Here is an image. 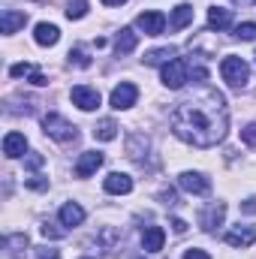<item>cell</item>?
<instances>
[{
    "instance_id": "1",
    "label": "cell",
    "mask_w": 256,
    "mask_h": 259,
    "mask_svg": "<svg viewBox=\"0 0 256 259\" xmlns=\"http://www.w3.org/2000/svg\"><path fill=\"white\" fill-rule=\"evenodd\" d=\"M172 133L187 142L193 148H214L217 142H223L226 127H229V109H226V97L208 84H202L199 91H193L187 100H181L172 115Z\"/></svg>"
},
{
    "instance_id": "2",
    "label": "cell",
    "mask_w": 256,
    "mask_h": 259,
    "mask_svg": "<svg viewBox=\"0 0 256 259\" xmlns=\"http://www.w3.org/2000/svg\"><path fill=\"white\" fill-rule=\"evenodd\" d=\"M42 133H46V136H52V139H55V142H61V145H69V142H75V139H78V130L72 127L66 118L55 115V112H49V115L42 118Z\"/></svg>"
},
{
    "instance_id": "3",
    "label": "cell",
    "mask_w": 256,
    "mask_h": 259,
    "mask_svg": "<svg viewBox=\"0 0 256 259\" xmlns=\"http://www.w3.org/2000/svg\"><path fill=\"white\" fill-rule=\"evenodd\" d=\"M220 75H223V81H226L229 88H244L247 78H250V66L244 64L241 58L229 55V58H223V64H220Z\"/></svg>"
},
{
    "instance_id": "4",
    "label": "cell",
    "mask_w": 256,
    "mask_h": 259,
    "mask_svg": "<svg viewBox=\"0 0 256 259\" xmlns=\"http://www.w3.org/2000/svg\"><path fill=\"white\" fill-rule=\"evenodd\" d=\"M160 78H163V84H166L169 91H181V88L187 84V78H190V61H184V58L169 61V64L163 66Z\"/></svg>"
},
{
    "instance_id": "5",
    "label": "cell",
    "mask_w": 256,
    "mask_h": 259,
    "mask_svg": "<svg viewBox=\"0 0 256 259\" xmlns=\"http://www.w3.org/2000/svg\"><path fill=\"white\" fill-rule=\"evenodd\" d=\"M136 100H139V88L133 84V81H121L115 91H112V97H109V103H112V109H130V106H136Z\"/></svg>"
},
{
    "instance_id": "6",
    "label": "cell",
    "mask_w": 256,
    "mask_h": 259,
    "mask_svg": "<svg viewBox=\"0 0 256 259\" xmlns=\"http://www.w3.org/2000/svg\"><path fill=\"white\" fill-rule=\"evenodd\" d=\"M69 97H72V103H75L81 112H94V109L100 106V91H97V88H88V84H75V88L69 91Z\"/></svg>"
},
{
    "instance_id": "7",
    "label": "cell",
    "mask_w": 256,
    "mask_h": 259,
    "mask_svg": "<svg viewBox=\"0 0 256 259\" xmlns=\"http://www.w3.org/2000/svg\"><path fill=\"white\" fill-rule=\"evenodd\" d=\"M136 24H139V30H145V36H160L166 30V15L157 12V9H151V12H142L136 18Z\"/></svg>"
},
{
    "instance_id": "8",
    "label": "cell",
    "mask_w": 256,
    "mask_h": 259,
    "mask_svg": "<svg viewBox=\"0 0 256 259\" xmlns=\"http://www.w3.org/2000/svg\"><path fill=\"white\" fill-rule=\"evenodd\" d=\"M226 244L229 247H250V244H256V226L253 223H238L235 229L226 232Z\"/></svg>"
},
{
    "instance_id": "9",
    "label": "cell",
    "mask_w": 256,
    "mask_h": 259,
    "mask_svg": "<svg viewBox=\"0 0 256 259\" xmlns=\"http://www.w3.org/2000/svg\"><path fill=\"white\" fill-rule=\"evenodd\" d=\"M178 184H181V190H187L193 196H208L211 193V181L202 175V172H184L181 178H178Z\"/></svg>"
},
{
    "instance_id": "10",
    "label": "cell",
    "mask_w": 256,
    "mask_h": 259,
    "mask_svg": "<svg viewBox=\"0 0 256 259\" xmlns=\"http://www.w3.org/2000/svg\"><path fill=\"white\" fill-rule=\"evenodd\" d=\"M223 217H226V205H223V202H214V205H208V208L199 214V226H202L205 232H214V229L223 223Z\"/></svg>"
},
{
    "instance_id": "11",
    "label": "cell",
    "mask_w": 256,
    "mask_h": 259,
    "mask_svg": "<svg viewBox=\"0 0 256 259\" xmlns=\"http://www.w3.org/2000/svg\"><path fill=\"white\" fill-rule=\"evenodd\" d=\"M103 160H106V157H103L100 151H84V154L78 157V163H75V175H78V178H91V175L103 166Z\"/></svg>"
},
{
    "instance_id": "12",
    "label": "cell",
    "mask_w": 256,
    "mask_h": 259,
    "mask_svg": "<svg viewBox=\"0 0 256 259\" xmlns=\"http://www.w3.org/2000/svg\"><path fill=\"white\" fill-rule=\"evenodd\" d=\"M103 187H106V193H115V196H127L133 190V178L124 175V172H112L106 181H103Z\"/></svg>"
},
{
    "instance_id": "13",
    "label": "cell",
    "mask_w": 256,
    "mask_h": 259,
    "mask_svg": "<svg viewBox=\"0 0 256 259\" xmlns=\"http://www.w3.org/2000/svg\"><path fill=\"white\" fill-rule=\"evenodd\" d=\"M27 24V12H18V9H6L3 12V18H0V30L9 36V33H15V30H21Z\"/></svg>"
},
{
    "instance_id": "14",
    "label": "cell",
    "mask_w": 256,
    "mask_h": 259,
    "mask_svg": "<svg viewBox=\"0 0 256 259\" xmlns=\"http://www.w3.org/2000/svg\"><path fill=\"white\" fill-rule=\"evenodd\" d=\"M24 148H27L24 133H6V136H3V154H6L9 160L21 157V154H24Z\"/></svg>"
},
{
    "instance_id": "15",
    "label": "cell",
    "mask_w": 256,
    "mask_h": 259,
    "mask_svg": "<svg viewBox=\"0 0 256 259\" xmlns=\"http://www.w3.org/2000/svg\"><path fill=\"white\" fill-rule=\"evenodd\" d=\"M163 241H166V232H163L160 226H148V229L142 232V247H145L148 253H160V250H163Z\"/></svg>"
},
{
    "instance_id": "16",
    "label": "cell",
    "mask_w": 256,
    "mask_h": 259,
    "mask_svg": "<svg viewBox=\"0 0 256 259\" xmlns=\"http://www.w3.org/2000/svg\"><path fill=\"white\" fill-rule=\"evenodd\" d=\"M193 21V6L190 3H181L172 9V18H169V30H184Z\"/></svg>"
},
{
    "instance_id": "17",
    "label": "cell",
    "mask_w": 256,
    "mask_h": 259,
    "mask_svg": "<svg viewBox=\"0 0 256 259\" xmlns=\"http://www.w3.org/2000/svg\"><path fill=\"white\" fill-rule=\"evenodd\" d=\"M61 223L64 226H81L84 223V208L78 202H66L61 208Z\"/></svg>"
},
{
    "instance_id": "18",
    "label": "cell",
    "mask_w": 256,
    "mask_h": 259,
    "mask_svg": "<svg viewBox=\"0 0 256 259\" xmlns=\"http://www.w3.org/2000/svg\"><path fill=\"white\" fill-rule=\"evenodd\" d=\"M127 154L130 160H136V163H145V157H148V139L145 136H139V133H133L127 142Z\"/></svg>"
},
{
    "instance_id": "19",
    "label": "cell",
    "mask_w": 256,
    "mask_h": 259,
    "mask_svg": "<svg viewBox=\"0 0 256 259\" xmlns=\"http://www.w3.org/2000/svg\"><path fill=\"white\" fill-rule=\"evenodd\" d=\"M33 39H36L39 46H55V42L61 39V30H58L55 24L42 21V24H36V30H33Z\"/></svg>"
},
{
    "instance_id": "20",
    "label": "cell",
    "mask_w": 256,
    "mask_h": 259,
    "mask_svg": "<svg viewBox=\"0 0 256 259\" xmlns=\"http://www.w3.org/2000/svg\"><path fill=\"white\" fill-rule=\"evenodd\" d=\"M175 55H178V49H175V46L154 49V52H148V55H145V64H148V66H166L169 61H175Z\"/></svg>"
},
{
    "instance_id": "21",
    "label": "cell",
    "mask_w": 256,
    "mask_h": 259,
    "mask_svg": "<svg viewBox=\"0 0 256 259\" xmlns=\"http://www.w3.org/2000/svg\"><path fill=\"white\" fill-rule=\"evenodd\" d=\"M136 42H139V33H136L133 27H121L118 39H115V52H118V55H130V52L136 49Z\"/></svg>"
},
{
    "instance_id": "22",
    "label": "cell",
    "mask_w": 256,
    "mask_h": 259,
    "mask_svg": "<svg viewBox=\"0 0 256 259\" xmlns=\"http://www.w3.org/2000/svg\"><path fill=\"white\" fill-rule=\"evenodd\" d=\"M229 24H232V12L229 9H220V6L208 9V27L211 30H226Z\"/></svg>"
},
{
    "instance_id": "23",
    "label": "cell",
    "mask_w": 256,
    "mask_h": 259,
    "mask_svg": "<svg viewBox=\"0 0 256 259\" xmlns=\"http://www.w3.org/2000/svg\"><path fill=\"white\" fill-rule=\"evenodd\" d=\"M27 244V235H6L3 238V259H18L21 253L15 247H24Z\"/></svg>"
},
{
    "instance_id": "24",
    "label": "cell",
    "mask_w": 256,
    "mask_h": 259,
    "mask_svg": "<svg viewBox=\"0 0 256 259\" xmlns=\"http://www.w3.org/2000/svg\"><path fill=\"white\" fill-rule=\"evenodd\" d=\"M118 136V124L112 121V118H103L97 127H94V139H100V142H112Z\"/></svg>"
},
{
    "instance_id": "25",
    "label": "cell",
    "mask_w": 256,
    "mask_h": 259,
    "mask_svg": "<svg viewBox=\"0 0 256 259\" xmlns=\"http://www.w3.org/2000/svg\"><path fill=\"white\" fill-rule=\"evenodd\" d=\"M88 15V3L84 0H72L69 6H66V18L72 21V18H84Z\"/></svg>"
},
{
    "instance_id": "26",
    "label": "cell",
    "mask_w": 256,
    "mask_h": 259,
    "mask_svg": "<svg viewBox=\"0 0 256 259\" xmlns=\"http://www.w3.org/2000/svg\"><path fill=\"white\" fill-rule=\"evenodd\" d=\"M235 39H256V24L253 21H244L235 27Z\"/></svg>"
},
{
    "instance_id": "27",
    "label": "cell",
    "mask_w": 256,
    "mask_h": 259,
    "mask_svg": "<svg viewBox=\"0 0 256 259\" xmlns=\"http://www.w3.org/2000/svg\"><path fill=\"white\" fill-rule=\"evenodd\" d=\"M39 232H42L46 238H64V235H66V229L55 226V223H42V226H39Z\"/></svg>"
},
{
    "instance_id": "28",
    "label": "cell",
    "mask_w": 256,
    "mask_h": 259,
    "mask_svg": "<svg viewBox=\"0 0 256 259\" xmlns=\"http://www.w3.org/2000/svg\"><path fill=\"white\" fill-rule=\"evenodd\" d=\"M69 61H72L75 66H81V69H84V66H91V58H88L81 49H72V52H69Z\"/></svg>"
},
{
    "instance_id": "29",
    "label": "cell",
    "mask_w": 256,
    "mask_h": 259,
    "mask_svg": "<svg viewBox=\"0 0 256 259\" xmlns=\"http://www.w3.org/2000/svg\"><path fill=\"white\" fill-rule=\"evenodd\" d=\"M30 190H49V178H42V175H33V178H27L24 181Z\"/></svg>"
},
{
    "instance_id": "30",
    "label": "cell",
    "mask_w": 256,
    "mask_h": 259,
    "mask_svg": "<svg viewBox=\"0 0 256 259\" xmlns=\"http://www.w3.org/2000/svg\"><path fill=\"white\" fill-rule=\"evenodd\" d=\"M241 142H244V145H253V148H256V124H247V127L241 130Z\"/></svg>"
},
{
    "instance_id": "31",
    "label": "cell",
    "mask_w": 256,
    "mask_h": 259,
    "mask_svg": "<svg viewBox=\"0 0 256 259\" xmlns=\"http://www.w3.org/2000/svg\"><path fill=\"white\" fill-rule=\"evenodd\" d=\"M30 72H33V66H30V64H15L12 69H9V75H12V78H21V75H30Z\"/></svg>"
},
{
    "instance_id": "32",
    "label": "cell",
    "mask_w": 256,
    "mask_h": 259,
    "mask_svg": "<svg viewBox=\"0 0 256 259\" xmlns=\"http://www.w3.org/2000/svg\"><path fill=\"white\" fill-rule=\"evenodd\" d=\"M36 256L39 259H61V250H55V247H36Z\"/></svg>"
},
{
    "instance_id": "33",
    "label": "cell",
    "mask_w": 256,
    "mask_h": 259,
    "mask_svg": "<svg viewBox=\"0 0 256 259\" xmlns=\"http://www.w3.org/2000/svg\"><path fill=\"white\" fill-rule=\"evenodd\" d=\"M160 202L163 205H178V196H175V190L166 187V190H160Z\"/></svg>"
},
{
    "instance_id": "34",
    "label": "cell",
    "mask_w": 256,
    "mask_h": 259,
    "mask_svg": "<svg viewBox=\"0 0 256 259\" xmlns=\"http://www.w3.org/2000/svg\"><path fill=\"white\" fill-rule=\"evenodd\" d=\"M27 78H30V84H36V88H42V84H49V78H46V75H42L39 69H33V72H30Z\"/></svg>"
},
{
    "instance_id": "35",
    "label": "cell",
    "mask_w": 256,
    "mask_h": 259,
    "mask_svg": "<svg viewBox=\"0 0 256 259\" xmlns=\"http://www.w3.org/2000/svg\"><path fill=\"white\" fill-rule=\"evenodd\" d=\"M42 163H46V157H42V154H30V157H27V163H24V166H27V169H39V166H42Z\"/></svg>"
},
{
    "instance_id": "36",
    "label": "cell",
    "mask_w": 256,
    "mask_h": 259,
    "mask_svg": "<svg viewBox=\"0 0 256 259\" xmlns=\"http://www.w3.org/2000/svg\"><path fill=\"white\" fill-rule=\"evenodd\" d=\"M241 211H244V214H256V196H250V199L241 202Z\"/></svg>"
},
{
    "instance_id": "37",
    "label": "cell",
    "mask_w": 256,
    "mask_h": 259,
    "mask_svg": "<svg viewBox=\"0 0 256 259\" xmlns=\"http://www.w3.org/2000/svg\"><path fill=\"white\" fill-rule=\"evenodd\" d=\"M184 259H211L205 250H199V247H190L187 253H184Z\"/></svg>"
},
{
    "instance_id": "38",
    "label": "cell",
    "mask_w": 256,
    "mask_h": 259,
    "mask_svg": "<svg viewBox=\"0 0 256 259\" xmlns=\"http://www.w3.org/2000/svg\"><path fill=\"white\" fill-rule=\"evenodd\" d=\"M172 229H175V232H178V235H181V232H187V223H184V220H178V217H175V220H172Z\"/></svg>"
},
{
    "instance_id": "39",
    "label": "cell",
    "mask_w": 256,
    "mask_h": 259,
    "mask_svg": "<svg viewBox=\"0 0 256 259\" xmlns=\"http://www.w3.org/2000/svg\"><path fill=\"white\" fill-rule=\"evenodd\" d=\"M121 3H127V0H103V6H121Z\"/></svg>"
},
{
    "instance_id": "40",
    "label": "cell",
    "mask_w": 256,
    "mask_h": 259,
    "mask_svg": "<svg viewBox=\"0 0 256 259\" xmlns=\"http://www.w3.org/2000/svg\"><path fill=\"white\" fill-rule=\"evenodd\" d=\"M232 3H238V6H250V3H256V0H232Z\"/></svg>"
}]
</instances>
